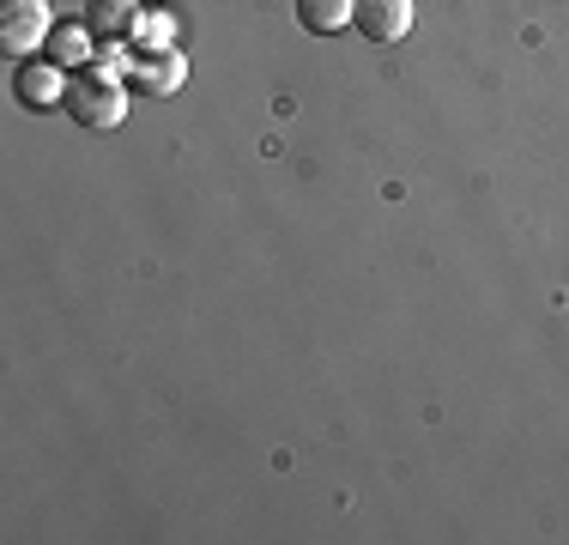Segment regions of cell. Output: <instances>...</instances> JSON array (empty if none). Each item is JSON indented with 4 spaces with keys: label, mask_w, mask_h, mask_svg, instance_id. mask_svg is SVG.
Here are the masks:
<instances>
[{
    "label": "cell",
    "mask_w": 569,
    "mask_h": 545,
    "mask_svg": "<svg viewBox=\"0 0 569 545\" xmlns=\"http://www.w3.org/2000/svg\"><path fill=\"white\" fill-rule=\"evenodd\" d=\"M351 24H358L363 43L388 49V43H400V37L412 31V0H358Z\"/></svg>",
    "instance_id": "5"
},
{
    "label": "cell",
    "mask_w": 569,
    "mask_h": 545,
    "mask_svg": "<svg viewBox=\"0 0 569 545\" xmlns=\"http://www.w3.org/2000/svg\"><path fill=\"white\" fill-rule=\"evenodd\" d=\"M98 49H103V37L91 31L86 19H56V31H49V43H43V54H49V61H61L67 73L91 67V61H98Z\"/></svg>",
    "instance_id": "6"
},
{
    "label": "cell",
    "mask_w": 569,
    "mask_h": 545,
    "mask_svg": "<svg viewBox=\"0 0 569 545\" xmlns=\"http://www.w3.org/2000/svg\"><path fill=\"white\" fill-rule=\"evenodd\" d=\"M146 0H91L86 7V24L110 43V37H133V19H140Z\"/></svg>",
    "instance_id": "8"
},
{
    "label": "cell",
    "mask_w": 569,
    "mask_h": 545,
    "mask_svg": "<svg viewBox=\"0 0 569 545\" xmlns=\"http://www.w3.org/2000/svg\"><path fill=\"white\" fill-rule=\"evenodd\" d=\"M351 12H358V0H297V24H303L309 37H333V31H346Z\"/></svg>",
    "instance_id": "7"
},
{
    "label": "cell",
    "mask_w": 569,
    "mask_h": 545,
    "mask_svg": "<svg viewBox=\"0 0 569 545\" xmlns=\"http://www.w3.org/2000/svg\"><path fill=\"white\" fill-rule=\"evenodd\" d=\"M67 86H73V79H67V67L61 61H37V54H24L19 61V73H12V91H19V103L24 109H56V103H67Z\"/></svg>",
    "instance_id": "4"
},
{
    "label": "cell",
    "mask_w": 569,
    "mask_h": 545,
    "mask_svg": "<svg viewBox=\"0 0 569 545\" xmlns=\"http://www.w3.org/2000/svg\"><path fill=\"white\" fill-rule=\"evenodd\" d=\"M49 31H56L49 0H0V49H7L12 61L37 54V49L49 43Z\"/></svg>",
    "instance_id": "2"
},
{
    "label": "cell",
    "mask_w": 569,
    "mask_h": 545,
    "mask_svg": "<svg viewBox=\"0 0 569 545\" xmlns=\"http://www.w3.org/2000/svg\"><path fill=\"white\" fill-rule=\"evenodd\" d=\"M188 79V54L182 49H140L128 54V86H140L146 98H170V91H182Z\"/></svg>",
    "instance_id": "3"
},
{
    "label": "cell",
    "mask_w": 569,
    "mask_h": 545,
    "mask_svg": "<svg viewBox=\"0 0 569 545\" xmlns=\"http://www.w3.org/2000/svg\"><path fill=\"white\" fill-rule=\"evenodd\" d=\"M67 116H73L79 128H98V133L121 128V121H128V79L103 61L79 67L73 86H67Z\"/></svg>",
    "instance_id": "1"
}]
</instances>
